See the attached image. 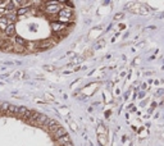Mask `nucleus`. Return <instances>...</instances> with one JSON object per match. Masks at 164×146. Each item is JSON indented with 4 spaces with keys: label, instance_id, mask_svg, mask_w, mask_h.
I'll return each instance as SVG.
<instances>
[{
    "label": "nucleus",
    "instance_id": "f257e3e1",
    "mask_svg": "<svg viewBox=\"0 0 164 146\" xmlns=\"http://www.w3.org/2000/svg\"><path fill=\"white\" fill-rule=\"evenodd\" d=\"M76 21L69 1H0V51L48 50L68 36Z\"/></svg>",
    "mask_w": 164,
    "mask_h": 146
}]
</instances>
